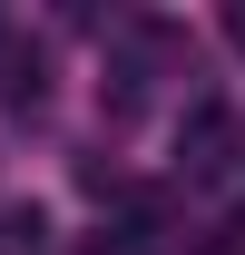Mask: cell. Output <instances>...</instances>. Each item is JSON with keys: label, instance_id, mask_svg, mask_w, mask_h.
Segmentation results:
<instances>
[{"label": "cell", "instance_id": "1", "mask_svg": "<svg viewBox=\"0 0 245 255\" xmlns=\"http://www.w3.org/2000/svg\"><path fill=\"white\" fill-rule=\"evenodd\" d=\"M226 147H236L226 108H196V128H186V167H196V177H216V167H226Z\"/></svg>", "mask_w": 245, "mask_h": 255}, {"label": "cell", "instance_id": "2", "mask_svg": "<svg viewBox=\"0 0 245 255\" xmlns=\"http://www.w3.org/2000/svg\"><path fill=\"white\" fill-rule=\"evenodd\" d=\"M226 30H236V49H245V0H236V10H226Z\"/></svg>", "mask_w": 245, "mask_h": 255}, {"label": "cell", "instance_id": "3", "mask_svg": "<svg viewBox=\"0 0 245 255\" xmlns=\"http://www.w3.org/2000/svg\"><path fill=\"white\" fill-rule=\"evenodd\" d=\"M226 246H236V255H245V206H236V236H226Z\"/></svg>", "mask_w": 245, "mask_h": 255}]
</instances>
